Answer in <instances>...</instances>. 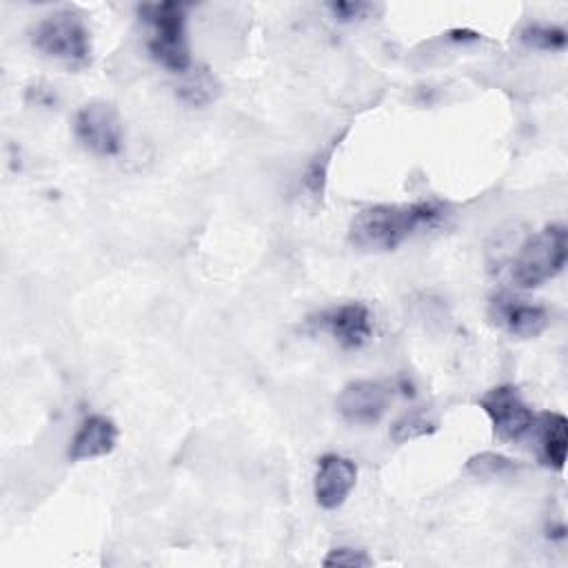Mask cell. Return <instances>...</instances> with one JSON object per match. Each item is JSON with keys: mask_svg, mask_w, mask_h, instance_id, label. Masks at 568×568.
Instances as JSON below:
<instances>
[{"mask_svg": "<svg viewBox=\"0 0 568 568\" xmlns=\"http://www.w3.org/2000/svg\"><path fill=\"white\" fill-rule=\"evenodd\" d=\"M444 206L435 202L373 204L355 213L348 226V242L362 251H393L417 229L442 222Z\"/></svg>", "mask_w": 568, "mask_h": 568, "instance_id": "cell-1", "label": "cell"}, {"mask_svg": "<svg viewBox=\"0 0 568 568\" xmlns=\"http://www.w3.org/2000/svg\"><path fill=\"white\" fill-rule=\"evenodd\" d=\"M186 4L166 0V2H144L138 7V16L153 29L149 38V53L162 67L173 73H186L191 69V55L186 44L184 18Z\"/></svg>", "mask_w": 568, "mask_h": 568, "instance_id": "cell-2", "label": "cell"}, {"mask_svg": "<svg viewBox=\"0 0 568 568\" xmlns=\"http://www.w3.org/2000/svg\"><path fill=\"white\" fill-rule=\"evenodd\" d=\"M568 257V231L564 224H548L528 237L510 264V277L519 288H537L559 275Z\"/></svg>", "mask_w": 568, "mask_h": 568, "instance_id": "cell-3", "label": "cell"}, {"mask_svg": "<svg viewBox=\"0 0 568 568\" xmlns=\"http://www.w3.org/2000/svg\"><path fill=\"white\" fill-rule=\"evenodd\" d=\"M31 44L44 58L69 69H82L91 62L89 31L73 9H58L38 20L31 29Z\"/></svg>", "mask_w": 568, "mask_h": 568, "instance_id": "cell-4", "label": "cell"}, {"mask_svg": "<svg viewBox=\"0 0 568 568\" xmlns=\"http://www.w3.org/2000/svg\"><path fill=\"white\" fill-rule=\"evenodd\" d=\"M479 406L488 415L493 430L501 442H517L532 428L535 415L521 399L519 390L510 384L486 390L479 397Z\"/></svg>", "mask_w": 568, "mask_h": 568, "instance_id": "cell-5", "label": "cell"}, {"mask_svg": "<svg viewBox=\"0 0 568 568\" xmlns=\"http://www.w3.org/2000/svg\"><path fill=\"white\" fill-rule=\"evenodd\" d=\"M73 131L82 146L93 151L95 155L111 158L122 151V122L118 118V111L106 102L84 104L75 113Z\"/></svg>", "mask_w": 568, "mask_h": 568, "instance_id": "cell-6", "label": "cell"}, {"mask_svg": "<svg viewBox=\"0 0 568 568\" xmlns=\"http://www.w3.org/2000/svg\"><path fill=\"white\" fill-rule=\"evenodd\" d=\"M393 393L384 382L355 379L348 382L337 395V410L351 424H377L390 402Z\"/></svg>", "mask_w": 568, "mask_h": 568, "instance_id": "cell-7", "label": "cell"}, {"mask_svg": "<svg viewBox=\"0 0 568 568\" xmlns=\"http://www.w3.org/2000/svg\"><path fill=\"white\" fill-rule=\"evenodd\" d=\"M490 320L517 339H530L541 335L550 322L544 306L528 304L508 293H499L490 300Z\"/></svg>", "mask_w": 568, "mask_h": 568, "instance_id": "cell-8", "label": "cell"}, {"mask_svg": "<svg viewBox=\"0 0 568 568\" xmlns=\"http://www.w3.org/2000/svg\"><path fill=\"white\" fill-rule=\"evenodd\" d=\"M315 324L331 333L342 348H362L373 335V317L366 304L348 302L317 315Z\"/></svg>", "mask_w": 568, "mask_h": 568, "instance_id": "cell-9", "label": "cell"}, {"mask_svg": "<svg viewBox=\"0 0 568 568\" xmlns=\"http://www.w3.org/2000/svg\"><path fill=\"white\" fill-rule=\"evenodd\" d=\"M357 481V466L353 459L326 453L317 459L315 473V501L324 510L339 508Z\"/></svg>", "mask_w": 568, "mask_h": 568, "instance_id": "cell-10", "label": "cell"}, {"mask_svg": "<svg viewBox=\"0 0 568 568\" xmlns=\"http://www.w3.org/2000/svg\"><path fill=\"white\" fill-rule=\"evenodd\" d=\"M118 444V426L104 415L82 419L69 446V462H84L109 455Z\"/></svg>", "mask_w": 568, "mask_h": 568, "instance_id": "cell-11", "label": "cell"}, {"mask_svg": "<svg viewBox=\"0 0 568 568\" xmlns=\"http://www.w3.org/2000/svg\"><path fill=\"white\" fill-rule=\"evenodd\" d=\"M532 426H537L539 435V459L552 470H564L568 448V419L561 413H541L535 417Z\"/></svg>", "mask_w": 568, "mask_h": 568, "instance_id": "cell-12", "label": "cell"}, {"mask_svg": "<svg viewBox=\"0 0 568 568\" xmlns=\"http://www.w3.org/2000/svg\"><path fill=\"white\" fill-rule=\"evenodd\" d=\"M217 93H220V84L206 69H195V73L178 87L180 100H184L191 106H204L213 102Z\"/></svg>", "mask_w": 568, "mask_h": 568, "instance_id": "cell-13", "label": "cell"}, {"mask_svg": "<svg viewBox=\"0 0 568 568\" xmlns=\"http://www.w3.org/2000/svg\"><path fill=\"white\" fill-rule=\"evenodd\" d=\"M517 470V464L513 459H508L506 455L493 453V450H484L477 453L473 457H468L466 462V473L479 479H493V477H504Z\"/></svg>", "mask_w": 568, "mask_h": 568, "instance_id": "cell-14", "label": "cell"}, {"mask_svg": "<svg viewBox=\"0 0 568 568\" xmlns=\"http://www.w3.org/2000/svg\"><path fill=\"white\" fill-rule=\"evenodd\" d=\"M566 31L555 24H528L521 29V42L530 49L561 51L566 49Z\"/></svg>", "mask_w": 568, "mask_h": 568, "instance_id": "cell-15", "label": "cell"}, {"mask_svg": "<svg viewBox=\"0 0 568 568\" xmlns=\"http://www.w3.org/2000/svg\"><path fill=\"white\" fill-rule=\"evenodd\" d=\"M435 422L424 413V410H410L402 415L393 426H390V439L395 444H404L408 439H417L424 435H430L435 430Z\"/></svg>", "mask_w": 568, "mask_h": 568, "instance_id": "cell-16", "label": "cell"}, {"mask_svg": "<svg viewBox=\"0 0 568 568\" xmlns=\"http://www.w3.org/2000/svg\"><path fill=\"white\" fill-rule=\"evenodd\" d=\"M324 566H348V568H364V566H371L373 559L364 552V550H357V548H351V546H337L333 550H328V555L324 557L322 561Z\"/></svg>", "mask_w": 568, "mask_h": 568, "instance_id": "cell-17", "label": "cell"}, {"mask_svg": "<svg viewBox=\"0 0 568 568\" xmlns=\"http://www.w3.org/2000/svg\"><path fill=\"white\" fill-rule=\"evenodd\" d=\"M335 146V144H333ZM333 146L322 155V158H315L308 169H306V175H304V184L308 191H313L315 195L322 193L324 189V178H326V169H328V158L333 153Z\"/></svg>", "mask_w": 568, "mask_h": 568, "instance_id": "cell-18", "label": "cell"}, {"mask_svg": "<svg viewBox=\"0 0 568 568\" xmlns=\"http://www.w3.org/2000/svg\"><path fill=\"white\" fill-rule=\"evenodd\" d=\"M328 9L333 11V16L342 22H351V20H362L366 18V13L373 9L368 2H348V0H339V2H331Z\"/></svg>", "mask_w": 568, "mask_h": 568, "instance_id": "cell-19", "label": "cell"}]
</instances>
